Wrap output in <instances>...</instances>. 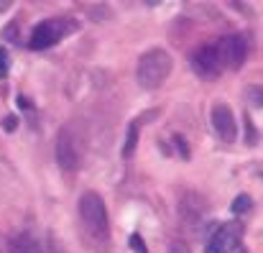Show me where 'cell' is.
Masks as SVG:
<instances>
[{
    "instance_id": "cell-1",
    "label": "cell",
    "mask_w": 263,
    "mask_h": 253,
    "mask_svg": "<svg viewBox=\"0 0 263 253\" xmlns=\"http://www.w3.org/2000/svg\"><path fill=\"white\" fill-rule=\"evenodd\" d=\"M172 67H174V62H172V54L169 51L151 49V51H146L138 59V64H136V80H138V84L143 89H159L161 84L169 80Z\"/></svg>"
},
{
    "instance_id": "cell-2",
    "label": "cell",
    "mask_w": 263,
    "mask_h": 253,
    "mask_svg": "<svg viewBox=\"0 0 263 253\" xmlns=\"http://www.w3.org/2000/svg\"><path fill=\"white\" fill-rule=\"evenodd\" d=\"M77 210H80V218H82L85 228L95 238L107 236V207H105V202L97 192H85L77 202Z\"/></svg>"
},
{
    "instance_id": "cell-3",
    "label": "cell",
    "mask_w": 263,
    "mask_h": 253,
    "mask_svg": "<svg viewBox=\"0 0 263 253\" xmlns=\"http://www.w3.org/2000/svg\"><path fill=\"white\" fill-rule=\"evenodd\" d=\"M215 49H217V59H220L222 69L225 67L228 69H238L246 62V57H248V39L243 33H230V36L220 39L215 44Z\"/></svg>"
},
{
    "instance_id": "cell-4",
    "label": "cell",
    "mask_w": 263,
    "mask_h": 253,
    "mask_svg": "<svg viewBox=\"0 0 263 253\" xmlns=\"http://www.w3.org/2000/svg\"><path fill=\"white\" fill-rule=\"evenodd\" d=\"M69 31H74V21H44L31 33V49H36V51L49 49L59 39H64Z\"/></svg>"
},
{
    "instance_id": "cell-5",
    "label": "cell",
    "mask_w": 263,
    "mask_h": 253,
    "mask_svg": "<svg viewBox=\"0 0 263 253\" xmlns=\"http://www.w3.org/2000/svg\"><path fill=\"white\" fill-rule=\"evenodd\" d=\"M240 236H243V225L240 223H225V225H220L212 236H210V241H207V248L204 253H230L235 251V246L240 243Z\"/></svg>"
},
{
    "instance_id": "cell-6",
    "label": "cell",
    "mask_w": 263,
    "mask_h": 253,
    "mask_svg": "<svg viewBox=\"0 0 263 253\" xmlns=\"http://www.w3.org/2000/svg\"><path fill=\"white\" fill-rule=\"evenodd\" d=\"M82 161V151H80V141L72 131H62L57 138V164L64 171H77Z\"/></svg>"
},
{
    "instance_id": "cell-7",
    "label": "cell",
    "mask_w": 263,
    "mask_h": 253,
    "mask_svg": "<svg viewBox=\"0 0 263 253\" xmlns=\"http://www.w3.org/2000/svg\"><path fill=\"white\" fill-rule=\"evenodd\" d=\"M192 69H194V75H199L202 80H215V77H220L222 64H220V59H217L215 44H204V46H199V49L192 54Z\"/></svg>"
},
{
    "instance_id": "cell-8",
    "label": "cell",
    "mask_w": 263,
    "mask_h": 253,
    "mask_svg": "<svg viewBox=\"0 0 263 253\" xmlns=\"http://www.w3.org/2000/svg\"><path fill=\"white\" fill-rule=\"evenodd\" d=\"M212 128H215V133H217L225 143H233V141H235L238 125H235L233 110H230L228 105H215V107H212Z\"/></svg>"
},
{
    "instance_id": "cell-9",
    "label": "cell",
    "mask_w": 263,
    "mask_h": 253,
    "mask_svg": "<svg viewBox=\"0 0 263 253\" xmlns=\"http://www.w3.org/2000/svg\"><path fill=\"white\" fill-rule=\"evenodd\" d=\"M10 253H44V248H41V243H39L31 233L21 230V233H15L13 241H10Z\"/></svg>"
},
{
    "instance_id": "cell-10",
    "label": "cell",
    "mask_w": 263,
    "mask_h": 253,
    "mask_svg": "<svg viewBox=\"0 0 263 253\" xmlns=\"http://www.w3.org/2000/svg\"><path fill=\"white\" fill-rule=\"evenodd\" d=\"M136 146H138V123H130L123 141V159H130L136 154Z\"/></svg>"
},
{
    "instance_id": "cell-11",
    "label": "cell",
    "mask_w": 263,
    "mask_h": 253,
    "mask_svg": "<svg viewBox=\"0 0 263 253\" xmlns=\"http://www.w3.org/2000/svg\"><path fill=\"white\" fill-rule=\"evenodd\" d=\"M251 207H253V200H251L248 194H238V197L233 200V207H230V210H233L235 215H243V212H248Z\"/></svg>"
},
{
    "instance_id": "cell-12",
    "label": "cell",
    "mask_w": 263,
    "mask_h": 253,
    "mask_svg": "<svg viewBox=\"0 0 263 253\" xmlns=\"http://www.w3.org/2000/svg\"><path fill=\"white\" fill-rule=\"evenodd\" d=\"M246 100H248V105H251L253 110H261V107H263V95H261V87H258V84H253V87L248 89V95H246Z\"/></svg>"
},
{
    "instance_id": "cell-13",
    "label": "cell",
    "mask_w": 263,
    "mask_h": 253,
    "mask_svg": "<svg viewBox=\"0 0 263 253\" xmlns=\"http://www.w3.org/2000/svg\"><path fill=\"white\" fill-rule=\"evenodd\" d=\"M8 67H10V54L8 49L0 46V77H8Z\"/></svg>"
},
{
    "instance_id": "cell-14",
    "label": "cell",
    "mask_w": 263,
    "mask_h": 253,
    "mask_svg": "<svg viewBox=\"0 0 263 253\" xmlns=\"http://www.w3.org/2000/svg\"><path fill=\"white\" fill-rule=\"evenodd\" d=\"M15 125H18V118H15V115H5V118H3V128H5L8 133H13Z\"/></svg>"
},
{
    "instance_id": "cell-15",
    "label": "cell",
    "mask_w": 263,
    "mask_h": 253,
    "mask_svg": "<svg viewBox=\"0 0 263 253\" xmlns=\"http://www.w3.org/2000/svg\"><path fill=\"white\" fill-rule=\"evenodd\" d=\"M174 143H176V146H179V156H184V159H186V156H189V149H186V141H184L181 136H174Z\"/></svg>"
},
{
    "instance_id": "cell-16",
    "label": "cell",
    "mask_w": 263,
    "mask_h": 253,
    "mask_svg": "<svg viewBox=\"0 0 263 253\" xmlns=\"http://www.w3.org/2000/svg\"><path fill=\"white\" fill-rule=\"evenodd\" d=\"M130 246L136 248V253H143V251H146V246H143L141 236H130Z\"/></svg>"
},
{
    "instance_id": "cell-17",
    "label": "cell",
    "mask_w": 263,
    "mask_h": 253,
    "mask_svg": "<svg viewBox=\"0 0 263 253\" xmlns=\"http://www.w3.org/2000/svg\"><path fill=\"white\" fill-rule=\"evenodd\" d=\"M169 253H192V251H189L184 243H172V246H169Z\"/></svg>"
},
{
    "instance_id": "cell-18",
    "label": "cell",
    "mask_w": 263,
    "mask_h": 253,
    "mask_svg": "<svg viewBox=\"0 0 263 253\" xmlns=\"http://www.w3.org/2000/svg\"><path fill=\"white\" fill-rule=\"evenodd\" d=\"M246 128H248V143H256V131H253V123L246 118Z\"/></svg>"
}]
</instances>
